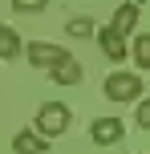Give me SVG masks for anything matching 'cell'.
I'll return each instance as SVG.
<instances>
[{
  "mask_svg": "<svg viewBox=\"0 0 150 154\" xmlns=\"http://www.w3.org/2000/svg\"><path fill=\"white\" fill-rule=\"evenodd\" d=\"M12 57H20V37L8 24H0V61H12Z\"/></svg>",
  "mask_w": 150,
  "mask_h": 154,
  "instance_id": "cell-9",
  "label": "cell"
},
{
  "mask_svg": "<svg viewBox=\"0 0 150 154\" xmlns=\"http://www.w3.org/2000/svg\"><path fill=\"white\" fill-rule=\"evenodd\" d=\"M20 53L32 61V69H53L57 61H65V49L61 45H53V41H29V45H20Z\"/></svg>",
  "mask_w": 150,
  "mask_h": 154,
  "instance_id": "cell-3",
  "label": "cell"
},
{
  "mask_svg": "<svg viewBox=\"0 0 150 154\" xmlns=\"http://www.w3.org/2000/svg\"><path fill=\"white\" fill-rule=\"evenodd\" d=\"M12 150L16 154H45L49 146H45V138H41V134H32V130H20L12 138Z\"/></svg>",
  "mask_w": 150,
  "mask_h": 154,
  "instance_id": "cell-8",
  "label": "cell"
},
{
  "mask_svg": "<svg viewBox=\"0 0 150 154\" xmlns=\"http://www.w3.org/2000/svg\"><path fill=\"white\" fill-rule=\"evenodd\" d=\"M134 122H138V130H146V126H150V106H146V97H138V114H134Z\"/></svg>",
  "mask_w": 150,
  "mask_h": 154,
  "instance_id": "cell-13",
  "label": "cell"
},
{
  "mask_svg": "<svg viewBox=\"0 0 150 154\" xmlns=\"http://www.w3.org/2000/svg\"><path fill=\"white\" fill-rule=\"evenodd\" d=\"M138 20H142V4H122L118 12H114L110 29L122 32V37H130V29H138Z\"/></svg>",
  "mask_w": 150,
  "mask_h": 154,
  "instance_id": "cell-6",
  "label": "cell"
},
{
  "mask_svg": "<svg viewBox=\"0 0 150 154\" xmlns=\"http://www.w3.org/2000/svg\"><path fill=\"white\" fill-rule=\"evenodd\" d=\"M49 0H12V12H45Z\"/></svg>",
  "mask_w": 150,
  "mask_h": 154,
  "instance_id": "cell-12",
  "label": "cell"
},
{
  "mask_svg": "<svg viewBox=\"0 0 150 154\" xmlns=\"http://www.w3.org/2000/svg\"><path fill=\"white\" fill-rule=\"evenodd\" d=\"M134 61H138V69H146V65H150V37H146V32H138V37H134Z\"/></svg>",
  "mask_w": 150,
  "mask_h": 154,
  "instance_id": "cell-11",
  "label": "cell"
},
{
  "mask_svg": "<svg viewBox=\"0 0 150 154\" xmlns=\"http://www.w3.org/2000/svg\"><path fill=\"white\" fill-rule=\"evenodd\" d=\"M122 134H126L122 118H93V126H89V138L97 146H114V142H122Z\"/></svg>",
  "mask_w": 150,
  "mask_h": 154,
  "instance_id": "cell-4",
  "label": "cell"
},
{
  "mask_svg": "<svg viewBox=\"0 0 150 154\" xmlns=\"http://www.w3.org/2000/svg\"><path fill=\"white\" fill-rule=\"evenodd\" d=\"M93 37H97V45H102V53L110 57V61H126L130 57V41L122 37V32H114L110 24H106V29H93Z\"/></svg>",
  "mask_w": 150,
  "mask_h": 154,
  "instance_id": "cell-5",
  "label": "cell"
},
{
  "mask_svg": "<svg viewBox=\"0 0 150 154\" xmlns=\"http://www.w3.org/2000/svg\"><path fill=\"white\" fill-rule=\"evenodd\" d=\"M49 73H53V81H57V85H77V81H81V65L73 61V57L57 61V65H53Z\"/></svg>",
  "mask_w": 150,
  "mask_h": 154,
  "instance_id": "cell-7",
  "label": "cell"
},
{
  "mask_svg": "<svg viewBox=\"0 0 150 154\" xmlns=\"http://www.w3.org/2000/svg\"><path fill=\"white\" fill-rule=\"evenodd\" d=\"M65 32L77 37V41H85V37H93V20H89V16H73V20L65 24Z\"/></svg>",
  "mask_w": 150,
  "mask_h": 154,
  "instance_id": "cell-10",
  "label": "cell"
},
{
  "mask_svg": "<svg viewBox=\"0 0 150 154\" xmlns=\"http://www.w3.org/2000/svg\"><path fill=\"white\" fill-rule=\"evenodd\" d=\"M73 126V109L65 106V101H45V106L37 109V134L41 138H57V134H65Z\"/></svg>",
  "mask_w": 150,
  "mask_h": 154,
  "instance_id": "cell-1",
  "label": "cell"
},
{
  "mask_svg": "<svg viewBox=\"0 0 150 154\" xmlns=\"http://www.w3.org/2000/svg\"><path fill=\"white\" fill-rule=\"evenodd\" d=\"M106 97H110V101H138V97H146L142 73H130V69L110 73V77H106Z\"/></svg>",
  "mask_w": 150,
  "mask_h": 154,
  "instance_id": "cell-2",
  "label": "cell"
}]
</instances>
